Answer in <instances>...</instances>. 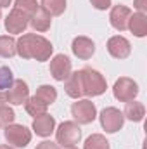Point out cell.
<instances>
[{
    "instance_id": "cell-1",
    "label": "cell",
    "mask_w": 147,
    "mask_h": 149,
    "mask_svg": "<svg viewBox=\"0 0 147 149\" xmlns=\"http://www.w3.org/2000/svg\"><path fill=\"white\" fill-rule=\"evenodd\" d=\"M52 43L42 35L37 33H26L16 40V52L23 59H37L40 63L49 61L52 56Z\"/></svg>"
},
{
    "instance_id": "cell-2",
    "label": "cell",
    "mask_w": 147,
    "mask_h": 149,
    "mask_svg": "<svg viewBox=\"0 0 147 149\" xmlns=\"http://www.w3.org/2000/svg\"><path fill=\"white\" fill-rule=\"evenodd\" d=\"M81 78H83V92H85V95H90V97L102 95L106 92V88H107L106 78L97 70L83 68L81 70Z\"/></svg>"
},
{
    "instance_id": "cell-3",
    "label": "cell",
    "mask_w": 147,
    "mask_h": 149,
    "mask_svg": "<svg viewBox=\"0 0 147 149\" xmlns=\"http://www.w3.org/2000/svg\"><path fill=\"white\" fill-rule=\"evenodd\" d=\"M55 139H57V144L62 148L76 146L81 139V128L76 121H62L55 130Z\"/></svg>"
},
{
    "instance_id": "cell-4",
    "label": "cell",
    "mask_w": 147,
    "mask_h": 149,
    "mask_svg": "<svg viewBox=\"0 0 147 149\" xmlns=\"http://www.w3.org/2000/svg\"><path fill=\"white\" fill-rule=\"evenodd\" d=\"M71 114L78 125H88L97 118V108L88 99H76L71 106Z\"/></svg>"
},
{
    "instance_id": "cell-5",
    "label": "cell",
    "mask_w": 147,
    "mask_h": 149,
    "mask_svg": "<svg viewBox=\"0 0 147 149\" xmlns=\"http://www.w3.org/2000/svg\"><path fill=\"white\" fill-rule=\"evenodd\" d=\"M112 94L119 102H130V101H135V97L139 95V85L135 80L128 76H121L114 81Z\"/></svg>"
},
{
    "instance_id": "cell-6",
    "label": "cell",
    "mask_w": 147,
    "mask_h": 149,
    "mask_svg": "<svg viewBox=\"0 0 147 149\" xmlns=\"http://www.w3.org/2000/svg\"><path fill=\"white\" fill-rule=\"evenodd\" d=\"M7 142L12 146V148H26L31 141V130H28L24 125H17V123H10L5 127V132H3Z\"/></svg>"
},
{
    "instance_id": "cell-7",
    "label": "cell",
    "mask_w": 147,
    "mask_h": 149,
    "mask_svg": "<svg viewBox=\"0 0 147 149\" xmlns=\"http://www.w3.org/2000/svg\"><path fill=\"white\" fill-rule=\"evenodd\" d=\"M99 120H101V125L102 128L107 132V134H116L118 130L123 128V123H125V116L123 113L119 111L118 108H104L101 114H99Z\"/></svg>"
},
{
    "instance_id": "cell-8",
    "label": "cell",
    "mask_w": 147,
    "mask_h": 149,
    "mask_svg": "<svg viewBox=\"0 0 147 149\" xmlns=\"http://www.w3.org/2000/svg\"><path fill=\"white\" fill-rule=\"evenodd\" d=\"M30 99V88L24 80H14V83L7 88L5 101L12 106H21Z\"/></svg>"
},
{
    "instance_id": "cell-9",
    "label": "cell",
    "mask_w": 147,
    "mask_h": 149,
    "mask_svg": "<svg viewBox=\"0 0 147 149\" xmlns=\"http://www.w3.org/2000/svg\"><path fill=\"white\" fill-rule=\"evenodd\" d=\"M30 26V17L17 10V9H12L9 12V16L5 17V30L12 35H19V33H24V30Z\"/></svg>"
},
{
    "instance_id": "cell-10",
    "label": "cell",
    "mask_w": 147,
    "mask_h": 149,
    "mask_svg": "<svg viewBox=\"0 0 147 149\" xmlns=\"http://www.w3.org/2000/svg\"><path fill=\"white\" fill-rule=\"evenodd\" d=\"M50 74L57 81H64L71 74V61L64 54H57L50 59Z\"/></svg>"
},
{
    "instance_id": "cell-11",
    "label": "cell",
    "mask_w": 147,
    "mask_h": 149,
    "mask_svg": "<svg viewBox=\"0 0 147 149\" xmlns=\"http://www.w3.org/2000/svg\"><path fill=\"white\" fill-rule=\"evenodd\" d=\"M107 52L114 59H126L132 54V45L125 37L114 35L107 40Z\"/></svg>"
},
{
    "instance_id": "cell-12",
    "label": "cell",
    "mask_w": 147,
    "mask_h": 149,
    "mask_svg": "<svg viewBox=\"0 0 147 149\" xmlns=\"http://www.w3.org/2000/svg\"><path fill=\"white\" fill-rule=\"evenodd\" d=\"M132 16V10L126 7V5H114L111 9V14H109V21H111V26L118 31H125L128 28V19Z\"/></svg>"
},
{
    "instance_id": "cell-13",
    "label": "cell",
    "mask_w": 147,
    "mask_h": 149,
    "mask_svg": "<svg viewBox=\"0 0 147 149\" xmlns=\"http://www.w3.org/2000/svg\"><path fill=\"white\" fill-rule=\"evenodd\" d=\"M71 50L78 59L87 61L95 54V43L88 37H76L71 43Z\"/></svg>"
},
{
    "instance_id": "cell-14",
    "label": "cell",
    "mask_w": 147,
    "mask_h": 149,
    "mask_svg": "<svg viewBox=\"0 0 147 149\" xmlns=\"http://www.w3.org/2000/svg\"><path fill=\"white\" fill-rule=\"evenodd\" d=\"M31 128L40 137H50V134L55 130V120H54V116L43 113L40 116H35V120L31 123Z\"/></svg>"
},
{
    "instance_id": "cell-15",
    "label": "cell",
    "mask_w": 147,
    "mask_h": 149,
    "mask_svg": "<svg viewBox=\"0 0 147 149\" xmlns=\"http://www.w3.org/2000/svg\"><path fill=\"white\" fill-rule=\"evenodd\" d=\"M64 90L69 97L73 99H80L85 95L83 92V78H81V70L80 71H71V74L64 80Z\"/></svg>"
},
{
    "instance_id": "cell-16",
    "label": "cell",
    "mask_w": 147,
    "mask_h": 149,
    "mask_svg": "<svg viewBox=\"0 0 147 149\" xmlns=\"http://www.w3.org/2000/svg\"><path fill=\"white\" fill-rule=\"evenodd\" d=\"M135 37L144 38L147 35V16L142 12H133L128 19V28Z\"/></svg>"
},
{
    "instance_id": "cell-17",
    "label": "cell",
    "mask_w": 147,
    "mask_h": 149,
    "mask_svg": "<svg viewBox=\"0 0 147 149\" xmlns=\"http://www.w3.org/2000/svg\"><path fill=\"white\" fill-rule=\"evenodd\" d=\"M50 23H52V16H49L43 9H38L37 12L30 17V26L35 30V31H47L50 28Z\"/></svg>"
},
{
    "instance_id": "cell-18",
    "label": "cell",
    "mask_w": 147,
    "mask_h": 149,
    "mask_svg": "<svg viewBox=\"0 0 147 149\" xmlns=\"http://www.w3.org/2000/svg\"><path fill=\"white\" fill-rule=\"evenodd\" d=\"M123 116H125V118H128L130 121L139 123V121H142V120H144V116H146V108H144V104H142V102L130 101V102H126V106H125Z\"/></svg>"
},
{
    "instance_id": "cell-19",
    "label": "cell",
    "mask_w": 147,
    "mask_h": 149,
    "mask_svg": "<svg viewBox=\"0 0 147 149\" xmlns=\"http://www.w3.org/2000/svg\"><path fill=\"white\" fill-rule=\"evenodd\" d=\"M40 7L49 16H61L66 10V0H42Z\"/></svg>"
},
{
    "instance_id": "cell-20",
    "label": "cell",
    "mask_w": 147,
    "mask_h": 149,
    "mask_svg": "<svg viewBox=\"0 0 147 149\" xmlns=\"http://www.w3.org/2000/svg\"><path fill=\"white\" fill-rule=\"evenodd\" d=\"M35 97H38V99H40L42 102H45L47 106H50V104L55 102V99H57V90H55V87H52V85H42V87H38Z\"/></svg>"
},
{
    "instance_id": "cell-21",
    "label": "cell",
    "mask_w": 147,
    "mask_h": 149,
    "mask_svg": "<svg viewBox=\"0 0 147 149\" xmlns=\"http://www.w3.org/2000/svg\"><path fill=\"white\" fill-rule=\"evenodd\" d=\"M16 52V40L9 35L0 37V57H14Z\"/></svg>"
},
{
    "instance_id": "cell-22",
    "label": "cell",
    "mask_w": 147,
    "mask_h": 149,
    "mask_svg": "<svg viewBox=\"0 0 147 149\" xmlns=\"http://www.w3.org/2000/svg\"><path fill=\"white\" fill-rule=\"evenodd\" d=\"M24 108H26V113L28 114H31V116H40V114H43V113H47V104L45 102H42L38 97H30L26 102H24Z\"/></svg>"
},
{
    "instance_id": "cell-23",
    "label": "cell",
    "mask_w": 147,
    "mask_h": 149,
    "mask_svg": "<svg viewBox=\"0 0 147 149\" xmlns=\"http://www.w3.org/2000/svg\"><path fill=\"white\" fill-rule=\"evenodd\" d=\"M83 149H109V142L104 135L101 134H92L85 144H83Z\"/></svg>"
},
{
    "instance_id": "cell-24",
    "label": "cell",
    "mask_w": 147,
    "mask_h": 149,
    "mask_svg": "<svg viewBox=\"0 0 147 149\" xmlns=\"http://www.w3.org/2000/svg\"><path fill=\"white\" fill-rule=\"evenodd\" d=\"M14 9L21 10V12H24L28 17H31L38 9H40V3H38L37 0H16V2H14Z\"/></svg>"
},
{
    "instance_id": "cell-25",
    "label": "cell",
    "mask_w": 147,
    "mask_h": 149,
    "mask_svg": "<svg viewBox=\"0 0 147 149\" xmlns=\"http://www.w3.org/2000/svg\"><path fill=\"white\" fill-rule=\"evenodd\" d=\"M16 120V113L12 108H9L7 104H0V127H7L10 123H14Z\"/></svg>"
},
{
    "instance_id": "cell-26",
    "label": "cell",
    "mask_w": 147,
    "mask_h": 149,
    "mask_svg": "<svg viewBox=\"0 0 147 149\" xmlns=\"http://www.w3.org/2000/svg\"><path fill=\"white\" fill-rule=\"evenodd\" d=\"M12 83H14L12 71L7 66H0V90H7Z\"/></svg>"
},
{
    "instance_id": "cell-27",
    "label": "cell",
    "mask_w": 147,
    "mask_h": 149,
    "mask_svg": "<svg viewBox=\"0 0 147 149\" xmlns=\"http://www.w3.org/2000/svg\"><path fill=\"white\" fill-rule=\"evenodd\" d=\"M90 2L97 10H106L111 7V0H90Z\"/></svg>"
},
{
    "instance_id": "cell-28",
    "label": "cell",
    "mask_w": 147,
    "mask_h": 149,
    "mask_svg": "<svg viewBox=\"0 0 147 149\" xmlns=\"http://www.w3.org/2000/svg\"><path fill=\"white\" fill-rule=\"evenodd\" d=\"M133 7L137 9V12H147V0H133Z\"/></svg>"
},
{
    "instance_id": "cell-29",
    "label": "cell",
    "mask_w": 147,
    "mask_h": 149,
    "mask_svg": "<svg viewBox=\"0 0 147 149\" xmlns=\"http://www.w3.org/2000/svg\"><path fill=\"white\" fill-rule=\"evenodd\" d=\"M37 149H59V146L55 142H52V141H43L37 146Z\"/></svg>"
},
{
    "instance_id": "cell-30",
    "label": "cell",
    "mask_w": 147,
    "mask_h": 149,
    "mask_svg": "<svg viewBox=\"0 0 147 149\" xmlns=\"http://www.w3.org/2000/svg\"><path fill=\"white\" fill-rule=\"evenodd\" d=\"M10 2H12V0H0V9H2V7H9Z\"/></svg>"
},
{
    "instance_id": "cell-31",
    "label": "cell",
    "mask_w": 147,
    "mask_h": 149,
    "mask_svg": "<svg viewBox=\"0 0 147 149\" xmlns=\"http://www.w3.org/2000/svg\"><path fill=\"white\" fill-rule=\"evenodd\" d=\"M3 102H5V95L0 92V104H3Z\"/></svg>"
},
{
    "instance_id": "cell-32",
    "label": "cell",
    "mask_w": 147,
    "mask_h": 149,
    "mask_svg": "<svg viewBox=\"0 0 147 149\" xmlns=\"http://www.w3.org/2000/svg\"><path fill=\"white\" fill-rule=\"evenodd\" d=\"M0 149H14V148H12V146H5V144H2V146H0Z\"/></svg>"
},
{
    "instance_id": "cell-33",
    "label": "cell",
    "mask_w": 147,
    "mask_h": 149,
    "mask_svg": "<svg viewBox=\"0 0 147 149\" xmlns=\"http://www.w3.org/2000/svg\"><path fill=\"white\" fill-rule=\"evenodd\" d=\"M62 149H78L76 146H68V148H62Z\"/></svg>"
},
{
    "instance_id": "cell-34",
    "label": "cell",
    "mask_w": 147,
    "mask_h": 149,
    "mask_svg": "<svg viewBox=\"0 0 147 149\" xmlns=\"http://www.w3.org/2000/svg\"><path fill=\"white\" fill-rule=\"evenodd\" d=\"M0 19H2V10H0Z\"/></svg>"
}]
</instances>
